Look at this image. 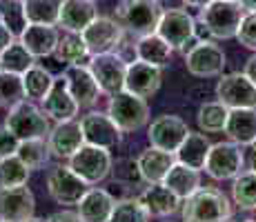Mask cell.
<instances>
[{"label":"cell","instance_id":"cell-49","mask_svg":"<svg viewBox=\"0 0 256 222\" xmlns=\"http://www.w3.org/2000/svg\"><path fill=\"white\" fill-rule=\"evenodd\" d=\"M27 222H47V220H42V218H36V216H34V218H29Z\"/></svg>","mask_w":256,"mask_h":222},{"label":"cell","instance_id":"cell-16","mask_svg":"<svg viewBox=\"0 0 256 222\" xmlns=\"http://www.w3.org/2000/svg\"><path fill=\"white\" fill-rule=\"evenodd\" d=\"M187 133H190V127H187V122L183 120V118L165 113V116H158L150 125L147 138H150L152 147H158V149L176 154V149L183 145Z\"/></svg>","mask_w":256,"mask_h":222},{"label":"cell","instance_id":"cell-5","mask_svg":"<svg viewBox=\"0 0 256 222\" xmlns=\"http://www.w3.org/2000/svg\"><path fill=\"white\" fill-rule=\"evenodd\" d=\"M67 165L74 169V174H78L90 187H96L98 182H102L114 169V160H112L110 149L96 145H82L76 151Z\"/></svg>","mask_w":256,"mask_h":222},{"label":"cell","instance_id":"cell-8","mask_svg":"<svg viewBox=\"0 0 256 222\" xmlns=\"http://www.w3.org/2000/svg\"><path fill=\"white\" fill-rule=\"evenodd\" d=\"M90 185L78 174H74L70 165H56L47 174V191L54 202L62 207L78 205L80 198L87 194Z\"/></svg>","mask_w":256,"mask_h":222},{"label":"cell","instance_id":"cell-26","mask_svg":"<svg viewBox=\"0 0 256 222\" xmlns=\"http://www.w3.org/2000/svg\"><path fill=\"white\" fill-rule=\"evenodd\" d=\"M223 133L232 142H236V145H240V147L252 145V142L256 140V109L254 107L230 109Z\"/></svg>","mask_w":256,"mask_h":222},{"label":"cell","instance_id":"cell-27","mask_svg":"<svg viewBox=\"0 0 256 222\" xmlns=\"http://www.w3.org/2000/svg\"><path fill=\"white\" fill-rule=\"evenodd\" d=\"M172 53H174V47L165 40L158 33H147V36H140L138 42L134 44V56L136 60L150 62V65H156L163 69L167 62H170Z\"/></svg>","mask_w":256,"mask_h":222},{"label":"cell","instance_id":"cell-31","mask_svg":"<svg viewBox=\"0 0 256 222\" xmlns=\"http://www.w3.org/2000/svg\"><path fill=\"white\" fill-rule=\"evenodd\" d=\"M232 200L238 209L256 211V171H240L232 182Z\"/></svg>","mask_w":256,"mask_h":222},{"label":"cell","instance_id":"cell-1","mask_svg":"<svg viewBox=\"0 0 256 222\" xmlns=\"http://www.w3.org/2000/svg\"><path fill=\"white\" fill-rule=\"evenodd\" d=\"M183 222H230L232 205L223 191L214 187H198L183 200Z\"/></svg>","mask_w":256,"mask_h":222},{"label":"cell","instance_id":"cell-13","mask_svg":"<svg viewBox=\"0 0 256 222\" xmlns=\"http://www.w3.org/2000/svg\"><path fill=\"white\" fill-rule=\"evenodd\" d=\"M80 36L85 40L87 49H90V53L96 56V53L116 51L122 44V40H125V29H122V24L116 18L98 16Z\"/></svg>","mask_w":256,"mask_h":222},{"label":"cell","instance_id":"cell-50","mask_svg":"<svg viewBox=\"0 0 256 222\" xmlns=\"http://www.w3.org/2000/svg\"><path fill=\"white\" fill-rule=\"evenodd\" d=\"M238 222H256V220H238Z\"/></svg>","mask_w":256,"mask_h":222},{"label":"cell","instance_id":"cell-9","mask_svg":"<svg viewBox=\"0 0 256 222\" xmlns=\"http://www.w3.org/2000/svg\"><path fill=\"white\" fill-rule=\"evenodd\" d=\"M90 71L96 78L98 87L102 93L112 96V93L125 89V78H127V67L130 62L116 51H107V53H96L90 58L87 62Z\"/></svg>","mask_w":256,"mask_h":222},{"label":"cell","instance_id":"cell-36","mask_svg":"<svg viewBox=\"0 0 256 222\" xmlns=\"http://www.w3.org/2000/svg\"><path fill=\"white\" fill-rule=\"evenodd\" d=\"M22 82H24V91H27L29 100L42 102V98L47 96L54 85V76L42 65H32L22 73Z\"/></svg>","mask_w":256,"mask_h":222},{"label":"cell","instance_id":"cell-40","mask_svg":"<svg viewBox=\"0 0 256 222\" xmlns=\"http://www.w3.org/2000/svg\"><path fill=\"white\" fill-rule=\"evenodd\" d=\"M150 211L142 207L138 198H125L116 202L110 222H150Z\"/></svg>","mask_w":256,"mask_h":222},{"label":"cell","instance_id":"cell-35","mask_svg":"<svg viewBox=\"0 0 256 222\" xmlns=\"http://www.w3.org/2000/svg\"><path fill=\"white\" fill-rule=\"evenodd\" d=\"M16 156L20 158L32 171L42 169V167L47 165L49 156H52L49 145H47V138H29V140H20Z\"/></svg>","mask_w":256,"mask_h":222},{"label":"cell","instance_id":"cell-30","mask_svg":"<svg viewBox=\"0 0 256 222\" xmlns=\"http://www.w3.org/2000/svg\"><path fill=\"white\" fill-rule=\"evenodd\" d=\"M54 56H56L58 62H65V65H87L92 53L80 33L65 31V36H60V40H58Z\"/></svg>","mask_w":256,"mask_h":222},{"label":"cell","instance_id":"cell-6","mask_svg":"<svg viewBox=\"0 0 256 222\" xmlns=\"http://www.w3.org/2000/svg\"><path fill=\"white\" fill-rule=\"evenodd\" d=\"M4 127L12 133H16L18 140H29V138H47L52 131L49 116L42 109H38L32 102H20L12 107L4 116Z\"/></svg>","mask_w":256,"mask_h":222},{"label":"cell","instance_id":"cell-4","mask_svg":"<svg viewBox=\"0 0 256 222\" xmlns=\"http://www.w3.org/2000/svg\"><path fill=\"white\" fill-rule=\"evenodd\" d=\"M107 113L116 122V127L122 133L138 131L150 120V105L145 98L136 96V93L120 89V91L112 93L110 102H107Z\"/></svg>","mask_w":256,"mask_h":222},{"label":"cell","instance_id":"cell-7","mask_svg":"<svg viewBox=\"0 0 256 222\" xmlns=\"http://www.w3.org/2000/svg\"><path fill=\"white\" fill-rule=\"evenodd\" d=\"M225 65H228L225 51L214 40H196L185 51V67L196 78L223 76Z\"/></svg>","mask_w":256,"mask_h":222},{"label":"cell","instance_id":"cell-28","mask_svg":"<svg viewBox=\"0 0 256 222\" xmlns=\"http://www.w3.org/2000/svg\"><path fill=\"white\" fill-rule=\"evenodd\" d=\"M210 149H212V142H210V138L205 136V131H200V133L190 131L187 133V138L183 140V145L176 149V160L200 171L205 167V160H208V156H210Z\"/></svg>","mask_w":256,"mask_h":222},{"label":"cell","instance_id":"cell-12","mask_svg":"<svg viewBox=\"0 0 256 222\" xmlns=\"http://www.w3.org/2000/svg\"><path fill=\"white\" fill-rule=\"evenodd\" d=\"M216 98L228 109H240V107L256 109V85L243 71L223 73L216 82Z\"/></svg>","mask_w":256,"mask_h":222},{"label":"cell","instance_id":"cell-21","mask_svg":"<svg viewBox=\"0 0 256 222\" xmlns=\"http://www.w3.org/2000/svg\"><path fill=\"white\" fill-rule=\"evenodd\" d=\"M163 82V71L160 67L150 65V62L134 60L127 67V78H125V89L140 98H152L160 89Z\"/></svg>","mask_w":256,"mask_h":222},{"label":"cell","instance_id":"cell-44","mask_svg":"<svg viewBox=\"0 0 256 222\" xmlns=\"http://www.w3.org/2000/svg\"><path fill=\"white\" fill-rule=\"evenodd\" d=\"M14 40H16V38H14V33L12 31H9V29L7 27H4V24L2 22H0V53H2L4 51V49H7L9 47V44H12Z\"/></svg>","mask_w":256,"mask_h":222},{"label":"cell","instance_id":"cell-33","mask_svg":"<svg viewBox=\"0 0 256 222\" xmlns=\"http://www.w3.org/2000/svg\"><path fill=\"white\" fill-rule=\"evenodd\" d=\"M62 0H22L29 24H58Z\"/></svg>","mask_w":256,"mask_h":222},{"label":"cell","instance_id":"cell-3","mask_svg":"<svg viewBox=\"0 0 256 222\" xmlns=\"http://www.w3.org/2000/svg\"><path fill=\"white\" fill-rule=\"evenodd\" d=\"M165 9L158 0H120L116 7V20L122 24V29L134 36H147L154 33L160 22Z\"/></svg>","mask_w":256,"mask_h":222},{"label":"cell","instance_id":"cell-25","mask_svg":"<svg viewBox=\"0 0 256 222\" xmlns=\"http://www.w3.org/2000/svg\"><path fill=\"white\" fill-rule=\"evenodd\" d=\"M138 200L142 202L147 211H150L152 218H165L178 211L180 200L165 182H154V185H147L145 191L138 196Z\"/></svg>","mask_w":256,"mask_h":222},{"label":"cell","instance_id":"cell-39","mask_svg":"<svg viewBox=\"0 0 256 222\" xmlns=\"http://www.w3.org/2000/svg\"><path fill=\"white\" fill-rule=\"evenodd\" d=\"M29 174H32V169H29L16 154L7 156V158H0V187L27 185Z\"/></svg>","mask_w":256,"mask_h":222},{"label":"cell","instance_id":"cell-52","mask_svg":"<svg viewBox=\"0 0 256 222\" xmlns=\"http://www.w3.org/2000/svg\"><path fill=\"white\" fill-rule=\"evenodd\" d=\"M0 222H2V220H0Z\"/></svg>","mask_w":256,"mask_h":222},{"label":"cell","instance_id":"cell-32","mask_svg":"<svg viewBox=\"0 0 256 222\" xmlns=\"http://www.w3.org/2000/svg\"><path fill=\"white\" fill-rule=\"evenodd\" d=\"M27 100V91H24L22 73L14 71H0V107L2 109H12V107L20 105Z\"/></svg>","mask_w":256,"mask_h":222},{"label":"cell","instance_id":"cell-14","mask_svg":"<svg viewBox=\"0 0 256 222\" xmlns=\"http://www.w3.org/2000/svg\"><path fill=\"white\" fill-rule=\"evenodd\" d=\"M36 198L27 185L0 187V220L2 222H27L34 218Z\"/></svg>","mask_w":256,"mask_h":222},{"label":"cell","instance_id":"cell-46","mask_svg":"<svg viewBox=\"0 0 256 222\" xmlns=\"http://www.w3.org/2000/svg\"><path fill=\"white\" fill-rule=\"evenodd\" d=\"M245 162H248V169L256 171V140L252 145H248V156H245Z\"/></svg>","mask_w":256,"mask_h":222},{"label":"cell","instance_id":"cell-47","mask_svg":"<svg viewBox=\"0 0 256 222\" xmlns=\"http://www.w3.org/2000/svg\"><path fill=\"white\" fill-rule=\"evenodd\" d=\"M183 2L187 4V7H194V9H203V7H208V4L212 2V0H183Z\"/></svg>","mask_w":256,"mask_h":222},{"label":"cell","instance_id":"cell-45","mask_svg":"<svg viewBox=\"0 0 256 222\" xmlns=\"http://www.w3.org/2000/svg\"><path fill=\"white\" fill-rule=\"evenodd\" d=\"M243 73H245V76H248L250 80H252L254 85H256V51H254V56H250V58H248Z\"/></svg>","mask_w":256,"mask_h":222},{"label":"cell","instance_id":"cell-41","mask_svg":"<svg viewBox=\"0 0 256 222\" xmlns=\"http://www.w3.org/2000/svg\"><path fill=\"white\" fill-rule=\"evenodd\" d=\"M236 40L243 44V47L256 51V11H245L240 27H238V33H236Z\"/></svg>","mask_w":256,"mask_h":222},{"label":"cell","instance_id":"cell-43","mask_svg":"<svg viewBox=\"0 0 256 222\" xmlns=\"http://www.w3.org/2000/svg\"><path fill=\"white\" fill-rule=\"evenodd\" d=\"M47 222H82V218L78 216V211L62 209V211H56V214L49 216Z\"/></svg>","mask_w":256,"mask_h":222},{"label":"cell","instance_id":"cell-24","mask_svg":"<svg viewBox=\"0 0 256 222\" xmlns=\"http://www.w3.org/2000/svg\"><path fill=\"white\" fill-rule=\"evenodd\" d=\"M58 24H27V29L22 31V36L18 38L27 51L34 58H47L54 56L60 40V31H58Z\"/></svg>","mask_w":256,"mask_h":222},{"label":"cell","instance_id":"cell-10","mask_svg":"<svg viewBox=\"0 0 256 222\" xmlns=\"http://www.w3.org/2000/svg\"><path fill=\"white\" fill-rule=\"evenodd\" d=\"M245 165V154L243 147L236 142H216L212 145L210 156L205 160V174L214 180H234L236 176L243 171Z\"/></svg>","mask_w":256,"mask_h":222},{"label":"cell","instance_id":"cell-42","mask_svg":"<svg viewBox=\"0 0 256 222\" xmlns=\"http://www.w3.org/2000/svg\"><path fill=\"white\" fill-rule=\"evenodd\" d=\"M18 145H20V140L16 133H12L4 125L0 127V158L14 156L18 151Z\"/></svg>","mask_w":256,"mask_h":222},{"label":"cell","instance_id":"cell-20","mask_svg":"<svg viewBox=\"0 0 256 222\" xmlns=\"http://www.w3.org/2000/svg\"><path fill=\"white\" fill-rule=\"evenodd\" d=\"M176 165V154L158 147H147L140 151V156L136 158V167H138L140 180L147 185H154V182H163L170 169Z\"/></svg>","mask_w":256,"mask_h":222},{"label":"cell","instance_id":"cell-11","mask_svg":"<svg viewBox=\"0 0 256 222\" xmlns=\"http://www.w3.org/2000/svg\"><path fill=\"white\" fill-rule=\"evenodd\" d=\"M156 33L163 36L174 47V51L176 49H187L192 47V42H196V20L187 9L170 7L160 16Z\"/></svg>","mask_w":256,"mask_h":222},{"label":"cell","instance_id":"cell-34","mask_svg":"<svg viewBox=\"0 0 256 222\" xmlns=\"http://www.w3.org/2000/svg\"><path fill=\"white\" fill-rule=\"evenodd\" d=\"M228 113L230 109L223 102H203L198 107V113H196L198 129L205 133H220L225 129V122H228Z\"/></svg>","mask_w":256,"mask_h":222},{"label":"cell","instance_id":"cell-18","mask_svg":"<svg viewBox=\"0 0 256 222\" xmlns=\"http://www.w3.org/2000/svg\"><path fill=\"white\" fill-rule=\"evenodd\" d=\"M42 111L56 122L74 120V118L78 116V111H80V107H78L76 98L72 96L62 73L58 78H54L52 89H49V93L42 98Z\"/></svg>","mask_w":256,"mask_h":222},{"label":"cell","instance_id":"cell-15","mask_svg":"<svg viewBox=\"0 0 256 222\" xmlns=\"http://www.w3.org/2000/svg\"><path fill=\"white\" fill-rule=\"evenodd\" d=\"M82 136H85L87 145L105 147V149H114L120 145L122 131L116 127V122L110 118V113L102 111H90L80 118Z\"/></svg>","mask_w":256,"mask_h":222},{"label":"cell","instance_id":"cell-38","mask_svg":"<svg viewBox=\"0 0 256 222\" xmlns=\"http://www.w3.org/2000/svg\"><path fill=\"white\" fill-rule=\"evenodd\" d=\"M0 22L14 33V38H20L29 24L22 0H0Z\"/></svg>","mask_w":256,"mask_h":222},{"label":"cell","instance_id":"cell-23","mask_svg":"<svg viewBox=\"0 0 256 222\" xmlns=\"http://www.w3.org/2000/svg\"><path fill=\"white\" fill-rule=\"evenodd\" d=\"M98 18V9L94 0H62L58 27L65 31L82 33Z\"/></svg>","mask_w":256,"mask_h":222},{"label":"cell","instance_id":"cell-19","mask_svg":"<svg viewBox=\"0 0 256 222\" xmlns=\"http://www.w3.org/2000/svg\"><path fill=\"white\" fill-rule=\"evenodd\" d=\"M67 80V87H70L72 96L76 98L78 107H94L100 98V87H98L96 78L90 71L87 65H67V69L62 71Z\"/></svg>","mask_w":256,"mask_h":222},{"label":"cell","instance_id":"cell-2","mask_svg":"<svg viewBox=\"0 0 256 222\" xmlns=\"http://www.w3.org/2000/svg\"><path fill=\"white\" fill-rule=\"evenodd\" d=\"M245 16V9L238 0H212L208 7L200 9L198 20L210 31V38L216 40H230L236 38L240 20Z\"/></svg>","mask_w":256,"mask_h":222},{"label":"cell","instance_id":"cell-17","mask_svg":"<svg viewBox=\"0 0 256 222\" xmlns=\"http://www.w3.org/2000/svg\"><path fill=\"white\" fill-rule=\"evenodd\" d=\"M47 145L54 158L60 160H70V158L85 145V136H82L80 120H62L56 122V127H52L47 136Z\"/></svg>","mask_w":256,"mask_h":222},{"label":"cell","instance_id":"cell-29","mask_svg":"<svg viewBox=\"0 0 256 222\" xmlns=\"http://www.w3.org/2000/svg\"><path fill=\"white\" fill-rule=\"evenodd\" d=\"M163 182L178 196L180 200H185L200 187V171L176 160V165L170 169V174H167V178Z\"/></svg>","mask_w":256,"mask_h":222},{"label":"cell","instance_id":"cell-51","mask_svg":"<svg viewBox=\"0 0 256 222\" xmlns=\"http://www.w3.org/2000/svg\"><path fill=\"white\" fill-rule=\"evenodd\" d=\"M0 71H2V65H0Z\"/></svg>","mask_w":256,"mask_h":222},{"label":"cell","instance_id":"cell-37","mask_svg":"<svg viewBox=\"0 0 256 222\" xmlns=\"http://www.w3.org/2000/svg\"><path fill=\"white\" fill-rule=\"evenodd\" d=\"M0 65H2L4 71H14V73H24L32 65H36V58L27 51V47L18 40H14L0 53Z\"/></svg>","mask_w":256,"mask_h":222},{"label":"cell","instance_id":"cell-48","mask_svg":"<svg viewBox=\"0 0 256 222\" xmlns=\"http://www.w3.org/2000/svg\"><path fill=\"white\" fill-rule=\"evenodd\" d=\"M245 11H256V0H238Z\"/></svg>","mask_w":256,"mask_h":222},{"label":"cell","instance_id":"cell-22","mask_svg":"<svg viewBox=\"0 0 256 222\" xmlns=\"http://www.w3.org/2000/svg\"><path fill=\"white\" fill-rule=\"evenodd\" d=\"M116 198L110 194L107 189L100 187H90L87 194L78 202V216L82 218V222H110L112 214H114Z\"/></svg>","mask_w":256,"mask_h":222}]
</instances>
